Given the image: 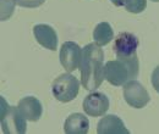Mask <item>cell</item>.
Listing matches in <instances>:
<instances>
[{
	"label": "cell",
	"mask_w": 159,
	"mask_h": 134,
	"mask_svg": "<svg viewBox=\"0 0 159 134\" xmlns=\"http://www.w3.org/2000/svg\"><path fill=\"white\" fill-rule=\"evenodd\" d=\"M104 51L97 43H89L82 48L80 62L81 83L86 90H96L105 79Z\"/></svg>",
	"instance_id": "cell-1"
},
{
	"label": "cell",
	"mask_w": 159,
	"mask_h": 134,
	"mask_svg": "<svg viewBox=\"0 0 159 134\" xmlns=\"http://www.w3.org/2000/svg\"><path fill=\"white\" fill-rule=\"evenodd\" d=\"M139 62H126L121 60L108 61L104 66L105 79L115 87H121L139 76Z\"/></svg>",
	"instance_id": "cell-2"
},
{
	"label": "cell",
	"mask_w": 159,
	"mask_h": 134,
	"mask_svg": "<svg viewBox=\"0 0 159 134\" xmlns=\"http://www.w3.org/2000/svg\"><path fill=\"white\" fill-rule=\"evenodd\" d=\"M1 101V131L6 134H25L26 133V118L20 112L19 107L7 105L4 97Z\"/></svg>",
	"instance_id": "cell-3"
},
{
	"label": "cell",
	"mask_w": 159,
	"mask_h": 134,
	"mask_svg": "<svg viewBox=\"0 0 159 134\" xmlns=\"http://www.w3.org/2000/svg\"><path fill=\"white\" fill-rule=\"evenodd\" d=\"M139 45V41L136 36L129 32H122L118 34V37L114 40L113 50L118 60L126 62H139V58L136 54Z\"/></svg>",
	"instance_id": "cell-4"
},
{
	"label": "cell",
	"mask_w": 159,
	"mask_h": 134,
	"mask_svg": "<svg viewBox=\"0 0 159 134\" xmlns=\"http://www.w3.org/2000/svg\"><path fill=\"white\" fill-rule=\"evenodd\" d=\"M80 90V82L75 76L70 73L60 75L52 84V92L57 100L61 102L72 101Z\"/></svg>",
	"instance_id": "cell-5"
},
{
	"label": "cell",
	"mask_w": 159,
	"mask_h": 134,
	"mask_svg": "<svg viewBox=\"0 0 159 134\" xmlns=\"http://www.w3.org/2000/svg\"><path fill=\"white\" fill-rule=\"evenodd\" d=\"M124 99L125 101L135 109L144 107L149 101L151 96L148 94L147 89L137 80L132 79L124 84Z\"/></svg>",
	"instance_id": "cell-6"
},
{
	"label": "cell",
	"mask_w": 159,
	"mask_h": 134,
	"mask_svg": "<svg viewBox=\"0 0 159 134\" xmlns=\"http://www.w3.org/2000/svg\"><path fill=\"white\" fill-rule=\"evenodd\" d=\"M82 49L75 41H65L60 49V63L67 72H74L80 67Z\"/></svg>",
	"instance_id": "cell-7"
},
{
	"label": "cell",
	"mask_w": 159,
	"mask_h": 134,
	"mask_svg": "<svg viewBox=\"0 0 159 134\" xmlns=\"http://www.w3.org/2000/svg\"><path fill=\"white\" fill-rule=\"evenodd\" d=\"M109 109L108 96L99 92H93L84 97L83 100V111L88 116L100 117Z\"/></svg>",
	"instance_id": "cell-8"
},
{
	"label": "cell",
	"mask_w": 159,
	"mask_h": 134,
	"mask_svg": "<svg viewBox=\"0 0 159 134\" xmlns=\"http://www.w3.org/2000/svg\"><path fill=\"white\" fill-rule=\"evenodd\" d=\"M34 37L40 45L48 50H57L58 48V34L55 29L49 24H37L33 28Z\"/></svg>",
	"instance_id": "cell-9"
},
{
	"label": "cell",
	"mask_w": 159,
	"mask_h": 134,
	"mask_svg": "<svg viewBox=\"0 0 159 134\" xmlns=\"http://www.w3.org/2000/svg\"><path fill=\"white\" fill-rule=\"evenodd\" d=\"M17 107L23 117L31 122H37L43 114V106L39 100L34 96H26L21 99L17 104Z\"/></svg>",
	"instance_id": "cell-10"
},
{
	"label": "cell",
	"mask_w": 159,
	"mask_h": 134,
	"mask_svg": "<svg viewBox=\"0 0 159 134\" xmlns=\"http://www.w3.org/2000/svg\"><path fill=\"white\" fill-rule=\"evenodd\" d=\"M98 134H129V129L125 127L121 118L115 115L104 116L97 124Z\"/></svg>",
	"instance_id": "cell-11"
},
{
	"label": "cell",
	"mask_w": 159,
	"mask_h": 134,
	"mask_svg": "<svg viewBox=\"0 0 159 134\" xmlns=\"http://www.w3.org/2000/svg\"><path fill=\"white\" fill-rule=\"evenodd\" d=\"M89 129V121L82 114H71L64 123V131L66 134H86Z\"/></svg>",
	"instance_id": "cell-12"
},
{
	"label": "cell",
	"mask_w": 159,
	"mask_h": 134,
	"mask_svg": "<svg viewBox=\"0 0 159 134\" xmlns=\"http://www.w3.org/2000/svg\"><path fill=\"white\" fill-rule=\"evenodd\" d=\"M113 38H114V33H113L111 26L108 22H100L96 26L93 31V39L98 45L104 46L109 44Z\"/></svg>",
	"instance_id": "cell-13"
},
{
	"label": "cell",
	"mask_w": 159,
	"mask_h": 134,
	"mask_svg": "<svg viewBox=\"0 0 159 134\" xmlns=\"http://www.w3.org/2000/svg\"><path fill=\"white\" fill-rule=\"evenodd\" d=\"M124 6L131 14H141L147 7V0H126Z\"/></svg>",
	"instance_id": "cell-14"
},
{
	"label": "cell",
	"mask_w": 159,
	"mask_h": 134,
	"mask_svg": "<svg viewBox=\"0 0 159 134\" xmlns=\"http://www.w3.org/2000/svg\"><path fill=\"white\" fill-rule=\"evenodd\" d=\"M15 0H1V21H6L12 15L15 10Z\"/></svg>",
	"instance_id": "cell-15"
},
{
	"label": "cell",
	"mask_w": 159,
	"mask_h": 134,
	"mask_svg": "<svg viewBox=\"0 0 159 134\" xmlns=\"http://www.w3.org/2000/svg\"><path fill=\"white\" fill-rule=\"evenodd\" d=\"M15 2L21 7H27V9H34L43 5L45 0H15Z\"/></svg>",
	"instance_id": "cell-16"
},
{
	"label": "cell",
	"mask_w": 159,
	"mask_h": 134,
	"mask_svg": "<svg viewBox=\"0 0 159 134\" xmlns=\"http://www.w3.org/2000/svg\"><path fill=\"white\" fill-rule=\"evenodd\" d=\"M152 84H153V88L156 89V92L159 94V65L154 68V71L152 72Z\"/></svg>",
	"instance_id": "cell-17"
},
{
	"label": "cell",
	"mask_w": 159,
	"mask_h": 134,
	"mask_svg": "<svg viewBox=\"0 0 159 134\" xmlns=\"http://www.w3.org/2000/svg\"><path fill=\"white\" fill-rule=\"evenodd\" d=\"M125 1H126V0H111V2H113L115 6H124V5H125Z\"/></svg>",
	"instance_id": "cell-18"
},
{
	"label": "cell",
	"mask_w": 159,
	"mask_h": 134,
	"mask_svg": "<svg viewBox=\"0 0 159 134\" xmlns=\"http://www.w3.org/2000/svg\"><path fill=\"white\" fill-rule=\"evenodd\" d=\"M151 1H154V2H159V0H151Z\"/></svg>",
	"instance_id": "cell-19"
}]
</instances>
